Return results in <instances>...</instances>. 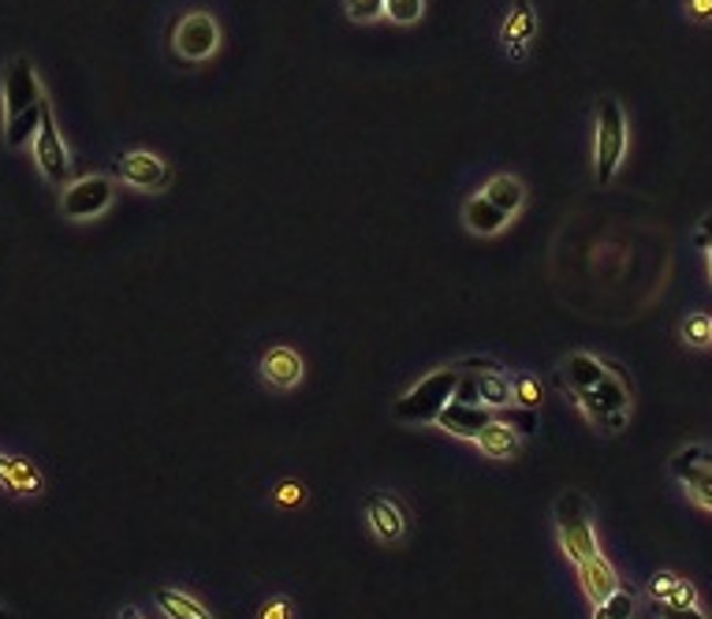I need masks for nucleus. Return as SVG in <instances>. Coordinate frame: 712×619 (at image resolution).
Listing matches in <instances>:
<instances>
[{"label": "nucleus", "instance_id": "nucleus-5", "mask_svg": "<svg viewBox=\"0 0 712 619\" xmlns=\"http://www.w3.org/2000/svg\"><path fill=\"white\" fill-rule=\"evenodd\" d=\"M116 198V179L113 176H83V179H72L67 187H60V217L64 221H94L102 217Z\"/></svg>", "mask_w": 712, "mask_h": 619}, {"label": "nucleus", "instance_id": "nucleus-1", "mask_svg": "<svg viewBox=\"0 0 712 619\" xmlns=\"http://www.w3.org/2000/svg\"><path fill=\"white\" fill-rule=\"evenodd\" d=\"M0 102H4V143L8 149H23L34 143L38 124L45 113V90L30 56H12L0 75Z\"/></svg>", "mask_w": 712, "mask_h": 619}, {"label": "nucleus", "instance_id": "nucleus-31", "mask_svg": "<svg viewBox=\"0 0 712 619\" xmlns=\"http://www.w3.org/2000/svg\"><path fill=\"white\" fill-rule=\"evenodd\" d=\"M690 23H712V0H683Z\"/></svg>", "mask_w": 712, "mask_h": 619}, {"label": "nucleus", "instance_id": "nucleus-20", "mask_svg": "<svg viewBox=\"0 0 712 619\" xmlns=\"http://www.w3.org/2000/svg\"><path fill=\"white\" fill-rule=\"evenodd\" d=\"M478 448L485 452L489 459H515L519 448H523V437L515 433L511 426H504L500 418H493L485 429L478 433Z\"/></svg>", "mask_w": 712, "mask_h": 619}, {"label": "nucleus", "instance_id": "nucleus-28", "mask_svg": "<svg viewBox=\"0 0 712 619\" xmlns=\"http://www.w3.org/2000/svg\"><path fill=\"white\" fill-rule=\"evenodd\" d=\"M679 583H683V578H679V575H671V571H657L653 578H649L646 594L653 597L657 605H664V601H671V594L679 590Z\"/></svg>", "mask_w": 712, "mask_h": 619}, {"label": "nucleus", "instance_id": "nucleus-21", "mask_svg": "<svg viewBox=\"0 0 712 619\" xmlns=\"http://www.w3.org/2000/svg\"><path fill=\"white\" fill-rule=\"evenodd\" d=\"M154 601L168 619H213V616H209V608H202L195 597L184 594V590H168V586H165V590H157Z\"/></svg>", "mask_w": 712, "mask_h": 619}, {"label": "nucleus", "instance_id": "nucleus-18", "mask_svg": "<svg viewBox=\"0 0 712 619\" xmlns=\"http://www.w3.org/2000/svg\"><path fill=\"white\" fill-rule=\"evenodd\" d=\"M507 221H511V217L500 213V209H496L493 202H489L485 195L467 198V206H463V224H467L474 235H496V232H504Z\"/></svg>", "mask_w": 712, "mask_h": 619}, {"label": "nucleus", "instance_id": "nucleus-30", "mask_svg": "<svg viewBox=\"0 0 712 619\" xmlns=\"http://www.w3.org/2000/svg\"><path fill=\"white\" fill-rule=\"evenodd\" d=\"M694 246L709 254V276H712V213L701 217V224H698V232H694Z\"/></svg>", "mask_w": 712, "mask_h": 619}, {"label": "nucleus", "instance_id": "nucleus-27", "mask_svg": "<svg viewBox=\"0 0 712 619\" xmlns=\"http://www.w3.org/2000/svg\"><path fill=\"white\" fill-rule=\"evenodd\" d=\"M511 396H515L519 407H541V385L526 374H511Z\"/></svg>", "mask_w": 712, "mask_h": 619}, {"label": "nucleus", "instance_id": "nucleus-9", "mask_svg": "<svg viewBox=\"0 0 712 619\" xmlns=\"http://www.w3.org/2000/svg\"><path fill=\"white\" fill-rule=\"evenodd\" d=\"M671 478L687 485V493L694 496L701 507L712 512V452L705 444H687L671 455Z\"/></svg>", "mask_w": 712, "mask_h": 619}, {"label": "nucleus", "instance_id": "nucleus-24", "mask_svg": "<svg viewBox=\"0 0 712 619\" xmlns=\"http://www.w3.org/2000/svg\"><path fill=\"white\" fill-rule=\"evenodd\" d=\"M496 418L504 426L515 429L519 437H530V433H537V411L534 407H519V403H511L504 407V411H496Z\"/></svg>", "mask_w": 712, "mask_h": 619}, {"label": "nucleus", "instance_id": "nucleus-2", "mask_svg": "<svg viewBox=\"0 0 712 619\" xmlns=\"http://www.w3.org/2000/svg\"><path fill=\"white\" fill-rule=\"evenodd\" d=\"M459 377H463V369H459V366L437 369V374L422 377V381L410 388L407 396L396 399L392 415L399 418V422H407V426H429V422H437L440 411H444L451 399H456Z\"/></svg>", "mask_w": 712, "mask_h": 619}, {"label": "nucleus", "instance_id": "nucleus-6", "mask_svg": "<svg viewBox=\"0 0 712 619\" xmlns=\"http://www.w3.org/2000/svg\"><path fill=\"white\" fill-rule=\"evenodd\" d=\"M168 45H172L176 60L202 64V60H209L220 49V23L209 12H187L172 23Z\"/></svg>", "mask_w": 712, "mask_h": 619}, {"label": "nucleus", "instance_id": "nucleus-33", "mask_svg": "<svg viewBox=\"0 0 712 619\" xmlns=\"http://www.w3.org/2000/svg\"><path fill=\"white\" fill-rule=\"evenodd\" d=\"M664 605H671V608H698V590L683 578V583H679V590L671 594V601H664Z\"/></svg>", "mask_w": 712, "mask_h": 619}, {"label": "nucleus", "instance_id": "nucleus-36", "mask_svg": "<svg viewBox=\"0 0 712 619\" xmlns=\"http://www.w3.org/2000/svg\"><path fill=\"white\" fill-rule=\"evenodd\" d=\"M119 619H143V612H138V608H124V612H119Z\"/></svg>", "mask_w": 712, "mask_h": 619}, {"label": "nucleus", "instance_id": "nucleus-22", "mask_svg": "<svg viewBox=\"0 0 712 619\" xmlns=\"http://www.w3.org/2000/svg\"><path fill=\"white\" fill-rule=\"evenodd\" d=\"M638 612V594L619 586L616 594H608L605 601L594 605V619H635Z\"/></svg>", "mask_w": 712, "mask_h": 619}, {"label": "nucleus", "instance_id": "nucleus-16", "mask_svg": "<svg viewBox=\"0 0 712 619\" xmlns=\"http://www.w3.org/2000/svg\"><path fill=\"white\" fill-rule=\"evenodd\" d=\"M564 377L570 385V392H582V388H597L600 381L608 377V363H600V358L586 355V352H575L564 358Z\"/></svg>", "mask_w": 712, "mask_h": 619}, {"label": "nucleus", "instance_id": "nucleus-29", "mask_svg": "<svg viewBox=\"0 0 712 619\" xmlns=\"http://www.w3.org/2000/svg\"><path fill=\"white\" fill-rule=\"evenodd\" d=\"M258 619H295L291 597H269V601L258 608Z\"/></svg>", "mask_w": 712, "mask_h": 619}, {"label": "nucleus", "instance_id": "nucleus-12", "mask_svg": "<svg viewBox=\"0 0 712 619\" xmlns=\"http://www.w3.org/2000/svg\"><path fill=\"white\" fill-rule=\"evenodd\" d=\"M537 38V12L530 0H511L507 8V19L504 27H500V45H504V53L511 60H523L530 53V45H534Z\"/></svg>", "mask_w": 712, "mask_h": 619}, {"label": "nucleus", "instance_id": "nucleus-32", "mask_svg": "<svg viewBox=\"0 0 712 619\" xmlns=\"http://www.w3.org/2000/svg\"><path fill=\"white\" fill-rule=\"evenodd\" d=\"M456 399H459V403H481V399H478V385H474V374H470V369H463V377H459Z\"/></svg>", "mask_w": 712, "mask_h": 619}, {"label": "nucleus", "instance_id": "nucleus-7", "mask_svg": "<svg viewBox=\"0 0 712 619\" xmlns=\"http://www.w3.org/2000/svg\"><path fill=\"white\" fill-rule=\"evenodd\" d=\"M30 149H34V161H38V168H42V176L49 179V183H53V187L72 183V165H75L72 149H67L64 135H60L53 105H49V102H45L42 124H38V135H34V143H30Z\"/></svg>", "mask_w": 712, "mask_h": 619}, {"label": "nucleus", "instance_id": "nucleus-23", "mask_svg": "<svg viewBox=\"0 0 712 619\" xmlns=\"http://www.w3.org/2000/svg\"><path fill=\"white\" fill-rule=\"evenodd\" d=\"M679 336H683L687 347H709L712 344V314H687L683 328H679Z\"/></svg>", "mask_w": 712, "mask_h": 619}, {"label": "nucleus", "instance_id": "nucleus-10", "mask_svg": "<svg viewBox=\"0 0 712 619\" xmlns=\"http://www.w3.org/2000/svg\"><path fill=\"white\" fill-rule=\"evenodd\" d=\"M366 518L374 526V534L385 545H399L407 537V507L396 501L392 493H366L363 496Z\"/></svg>", "mask_w": 712, "mask_h": 619}, {"label": "nucleus", "instance_id": "nucleus-14", "mask_svg": "<svg viewBox=\"0 0 712 619\" xmlns=\"http://www.w3.org/2000/svg\"><path fill=\"white\" fill-rule=\"evenodd\" d=\"M597 403L605 407L608 415V433H619L630 418V385L616 374V366H608V377L597 388Z\"/></svg>", "mask_w": 712, "mask_h": 619}, {"label": "nucleus", "instance_id": "nucleus-35", "mask_svg": "<svg viewBox=\"0 0 712 619\" xmlns=\"http://www.w3.org/2000/svg\"><path fill=\"white\" fill-rule=\"evenodd\" d=\"M657 616L660 619H709V616H701L698 608H671V605H660Z\"/></svg>", "mask_w": 712, "mask_h": 619}, {"label": "nucleus", "instance_id": "nucleus-19", "mask_svg": "<svg viewBox=\"0 0 712 619\" xmlns=\"http://www.w3.org/2000/svg\"><path fill=\"white\" fill-rule=\"evenodd\" d=\"M481 195H485L489 202H493L504 217H515L519 209L526 206V183H523L519 176H507V172L489 179L485 191H481Z\"/></svg>", "mask_w": 712, "mask_h": 619}, {"label": "nucleus", "instance_id": "nucleus-11", "mask_svg": "<svg viewBox=\"0 0 712 619\" xmlns=\"http://www.w3.org/2000/svg\"><path fill=\"white\" fill-rule=\"evenodd\" d=\"M459 369H470V374H474L478 399L485 407L504 411V407L515 403V396H511V374H504V366L493 363V358H467V363H459Z\"/></svg>", "mask_w": 712, "mask_h": 619}, {"label": "nucleus", "instance_id": "nucleus-15", "mask_svg": "<svg viewBox=\"0 0 712 619\" xmlns=\"http://www.w3.org/2000/svg\"><path fill=\"white\" fill-rule=\"evenodd\" d=\"M262 381L276 392H291L299 381H303V358H299L291 347H269L262 358Z\"/></svg>", "mask_w": 712, "mask_h": 619}, {"label": "nucleus", "instance_id": "nucleus-13", "mask_svg": "<svg viewBox=\"0 0 712 619\" xmlns=\"http://www.w3.org/2000/svg\"><path fill=\"white\" fill-rule=\"evenodd\" d=\"M496 418L493 407L485 403H459V399H451V403L440 411L437 426L448 429L451 437H463V441H478V433L485 429L489 422Z\"/></svg>", "mask_w": 712, "mask_h": 619}, {"label": "nucleus", "instance_id": "nucleus-4", "mask_svg": "<svg viewBox=\"0 0 712 619\" xmlns=\"http://www.w3.org/2000/svg\"><path fill=\"white\" fill-rule=\"evenodd\" d=\"M594 179L597 187H608L616 179L619 165L627 157V113L611 94L597 102V146H594Z\"/></svg>", "mask_w": 712, "mask_h": 619}, {"label": "nucleus", "instance_id": "nucleus-26", "mask_svg": "<svg viewBox=\"0 0 712 619\" xmlns=\"http://www.w3.org/2000/svg\"><path fill=\"white\" fill-rule=\"evenodd\" d=\"M385 4L388 0H344V12L350 23H377L385 15Z\"/></svg>", "mask_w": 712, "mask_h": 619}, {"label": "nucleus", "instance_id": "nucleus-34", "mask_svg": "<svg viewBox=\"0 0 712 619\" xmlns=\"http://www.w3.org/2000/svg\"><path fill=\"white\" fill-rule=\"evenodd\" d=\"M303 485H295V482H284V485H276V501L280 504H303Z\"/></svg>", "mask_w": 712, "mask_h": 619}, {"label": "nucleus", "instance_id": "nucleus-25", "mask_svg": "<svg viewBox=\"0 0 712 619\" xmlns=\"http://www.w3.org/2000/svg\"><path fill=\"white\" fill-rule=\"evenodd\" d=\"M385 15L392 19L396 27H415L418 19L426 15V0H388Z\"/></svg>", "mask_w": 712, "mask_h": 619}, {"label": "nucleus", "instance_id": "nucleus-17", "mask_svg": "<svg viewBox=\"0 0 712 619\" xmlns=\"http://www.w3.org/2000/svg\"><path fill=\"white\" fill-rule=\"evenodd\" d=\"M578 578H582V586H586V594H589V601H594V605H600L608 594L619 590L616 567H611L605 556H594V560L578 564Z\"/></svg>", "mask_w": 712, "mask_h": 619}, {"label": "nucleus", "instance_id": "nucleus-8", "mask_svg": "<svg viewBox=\"0 0 712 619\" xmlns=\"http://www.w3.org/2000/svg\"><path fill=\"white\" fill-rule=\"evenodd\" d=\"M116 179L135 191H168L172 187V165L165 157L149 154V149H127V154L116 157Z\"/></svg>", "mask_w": 712, "mask_h": 619}, {"label": "nucleus", "instance_id": "nucleus-3", "mask_svg": "<svg viewBox=\"0 0 712 619\" xmlns=\"http://www.w3.org/2000/svg\"><path fill=\"white\" fill-rule=\"evenodd\" d=\"M556 531H559V545L575 560V567L600 556L597 534H594V512H589V501L578 489H567V493L556 496Z\"/></svg>", "mask_w": 712, "mask_h": 619}]
</instances>
